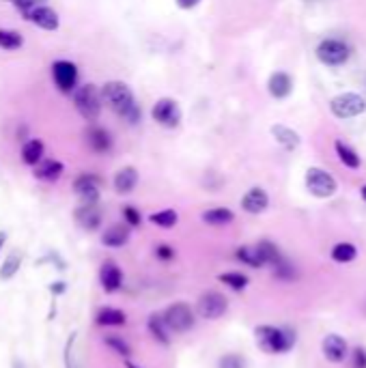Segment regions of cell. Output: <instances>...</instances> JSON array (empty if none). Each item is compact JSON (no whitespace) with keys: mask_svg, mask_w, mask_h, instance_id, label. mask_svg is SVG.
Listing matches in <instances>:
<instances>
[{"mask_svg":"<svg viewBox=\"0 0 366 368\" xmlns=\"http://www.w3.org/2000/svg\"><path fill=\"white\" fill-rule=\"evenodd\" d=\"M100 93H102V102L113 110L117 117L125 119L130 125H136L142 119V110L136 104L134 91L125 82H121V80H110Z\"/></svg>","mask_w":366,"mask_h":368,"instance_id":"6da1fadb","label":"cell"},{"mask_svg":"<svg viewBox=\"0 0 366 368\" xmlns=\"http://www.w3.org/2000/svg\"><path fill=\"white\" fill-rule=\"evenodd\" d=\"M257 345L265 354H286L295 345V332L291 327H274V325H259L254 330Z\"/></svg>","mask_w":366,"mask_h":368,"instance_id":"7a4b0ae2","label":"cell"},{"mask_svg":"<svg viewBox=\"0 0 366 368\" xmlns=\"http://www.w3.org/2000/svg\"><path fill=\"white\" fill-rule=\"evenodd\" d=\"M71 95H73V106L78 110V115H80L84 121L93 123V121L100 119L104 102H102V93H100L98 87L95 84L76 87V91Z\"/></svg>","mask_w":366,"mask_h":368,"instance_id":"3957f363","label":"cell"},{"mask_svg":"<svg viewBox=\"0 0 366 368\" xmlns=\"http://www.w3.org/2000/svg\"><path fill=\"white\" fill-rule=\"evenodd\" d=\"M162 319L170 334H185L196 325V310L185 301H174L162 312Z\"/></svg>","mask_w":366,"mask_h":368,"instance_id":"277c9868","label":"cell"},{"mask_svg":"<svg viewBox=\"0 0 366 368\" xmlns=\"http://www.w3.org/2000/svg\"><path fill=\"white\" fill-rule=\"evenodd\" d=\"M151 119L166 127V130H174V127L181 125V119H183V112H181V106L177 104V100L172 97H160L153 106H151Z\"/></svg>","mask_w":366,"mask_h":368,"instance_id":"5b68a950","label":"cell"},{"mask_svg":"<svg viewBox=\"0 0 366 368\" xmlns=\"http://www.w3.org/2000/svg\"><path fill=\"white\" fill-rule=\"evenodd\" d=\"M352 56V47L343 39H323L317 45V58L328 67H341Z\"/></svg>","mask_w":366,"mask_h":368,"instance_id":"8992f818","label":"cell"},{"mask_svg":"<svg viewBox=\"0 0 366 368\" xmlns=\"http://www.w3.org/2000/svg\"><path fill=\"white\" fill-rule=\"evenodd\" d=\"M330 110L336 119H354L366 110V100L358 93H343L330 102Z\"/></svg>","mask_w":366,"mask_h":368,"instance_id":"52a82bcc","label":"cell"},{"mask_svg":"<svg viewBox=\"0 0 366 368\" xmlns=\"http://www.w3.org/2000/svg\"><path fill=\"white\" fill-rule=\"evenodd\" d=\"M229 310V299L220 291H207L196 301V314L207 321H218L220 317H225Z\"/></svg>","mask_w":366,"mask_h":368,"instance_id":"ba28073f","label":"cell"},{"mask_svg":"<svg viewBox=\"0 0 366 368\" xmlns=\"http://www.w3.org/2000/svg\"><path fill=\"white\" fill-rule=\"evenodd\" d=\"M78 78H80V71H78L76 62H71V60L60 58L52 65V80L60 93L71 95L78 87Z\"/></svg>","mask_w":366,"mask_h":368,"instance_id":"9c48e42d","label":"cell"},{"mask_svg":"<svg viewBox=\"0 0 366 368\" xmlns=\"http://www.w3.org/2000/svg\"><path fill=\"white\" fill-rule=\"evenodd\" d=\"M306 187L317 198H330L334 196V192H336V181H334V177L325 170L310 168L306 172Z\"/></svg>","mask_w":366,"mask_h":368,"instance_id":"30bf717a","label":"cell"},{"mask_svg":"<svg viewBox=\"0 0 366 368\" xmlns=\"http://www.w3.org/2000/svg\"><path fill=\"white\" fill-rule=\"evenodd\" d=\"M84 142L95 155H106V153L113 151V147H115L113 134H110L106 127H100V125H91L89 127V130L84 132Z\"/></svg>","mask_w":366,"mask_h":368,"instance_id":"8fae6325","label":"cell"},{"mask_svg":"<svg viewBox=\"0 0 366 368\" xmlns=\"http://www.w3.org/2000/svg\"><path fill=\"white\" fill-rule=\"evenodd\" d=\"M100 185H102V179L98 174L84 172L80 177H76L73 192L82 203H100Z\"/></svg>","mask_w":366,"mask_h":368,"instance_id":"7c38bea8","label":"cell"},{"mask_svg":"<svg viewBox=\"0 0 366 368\" xmlns=\"http://www.w3.org/2000/svg\"><path fill=\"white\" fill-rule=\"evenodd\" d=\"M76 224L87 233H95L102 227V209L98 207V203H82L78 209L73 211Z\"/></svg>","mask_w":366,"mask_h":368,"instance_id":"4fadbf2b","label":"cell"},{"mask_svg":"<svg viewBox=\"0 0 366 368\" xmlns=\"http://www.w3.org/2000/svg\"><path fill=\"white\" fill-rule=\"evenodd\" d=\"M24 18L28 22H33L35 26H39L41 30H56L60 26V18H58V13L52 9V7H47V5H39L35 9H30Z\"/></svg>","mask_w":366,"mask_h":368,"instance_id":"5bb4252c","label":"cell"},{"mask_svg":"<svg viewBox=\"0 0 366 368\" xmlns=\"http://www.w3.org/2000/svg\"><path fill=\"white\" fill-rule=\"evenodd\" d=\"M267 207H269V196L263 187H250L242 198V209L252 216L263 214Z\"/></svg>","mask_w":366,"mask_h":368,"instance_id":"9a60e30c","label":"cell"},{"mask_svg":"<svg viewBox=\"0 0 366 368\" xmlns=\"http://www.w3.org/2000/svg\"><path fill=\"white\" fill-rule=\"evenodd\" d=\"M62 172H65V166L58 159H41L37 166H33V177L43 183H56Z\"/></svg>","mask_w":366,"mask_h":368,"instance_id":"2e32d148","label":"cell"},{"mask_svg":"<svg viewBox=\"0 0 366 368\" xmlns=\"http://www.w3.org/2000/svg\"><path fill=\"white\" fill-rule=\"evenodd\" d=\"M132 237V229L127 224H110V227L102 233V244L106 248H123Z\"/></svg>","mask_w":366,"mask_h":368,"instance_id":"e0dca14e","label":"cell"},{"mask_svg":"<svg viewBox=\"0 0 366 368\" xmlns=\"http://www.w3.org/2000/svg\"><path fill=\"white\" fill-rule=\"evenodd\" d=\"M100 282H102V289L106 293H115V291L121 289V284H123V271L119 269L117 263L106 261L100 269Z\"/></svg>","mask_w":366,"mask_h":368,"instance_id":"ac0fdd59","label":"cell"},{"mask_svg":"<svg viewBox=\"0 0 366 368\" xmlns=\"http://www.w3.org/2000/svg\"><path fill=\"white\" fill-rule=\"evenodd\" d=\"M267 91L274 100H286L293 91V80L284 71H274L267 80Z\"/></svg>","mask_w":366,"mask_h":368,"instance_id":"d6986e66","label":"cell"},{"mask_svg":"<svg viewBox=\"0 0 366 368\" xmlns=\"http://www.w3.org/2000/svg\"><path fill=\"white\" fill-rule=\"evenodd\" d=\"M115 192L117 194H132L138 185V170L134 166H123L115 174Z\"/></svg>","mask_w":366,"mask_h":368,"instance_id":"ffe728a7","label":"cell"},{"mask_svg":"<svg viewBox=\"0 0 366 368\" xmlns=\"http://www.w3.org/2000/svg\"><path fill=\"white\" fill-rule=\"evenodd\" d=\"M349 354V347L345 338H341L339 334H330L323 338V356L330 362H343Z\"/></svg>","mask_w":366,"mask_h":368,"instance_id":"44dd1931","label":"cell"},{"mask_svg":"<svg viewBox=\"0 0 366 368\" xmlns=\"http://www.w3.org/2000/svg\"><path fill=\"white\" fill-rule=\"evenodd\" d=\"M272 136L276 138V142L280 147H284L286 151H293L299 147V134L295 130H291V127H286V125H274L272 127Z\"/></svg>","mask_w":366,"mask_h":368,"instance_id":"7402d4cb","label":"cell"},{"mask_svg":"<svg viewBox=\"0 0 366 368\" xmlns=\"http://www.w3.org/2000/svg\"><path fill=\"white\" fill-rule=\"evenodd\" d=\"M95 323L104 325V327H119L127 323V314L119 308H102L98 314H95Z\"/></svg>","mask_w":366,"mask_h":368,"instance_id":"603a6c76","label":"cell"},{"mask_svg":"<svg viewBox=\"0 0 366 368\" xmlns=\"http://www.w3.org/2000/svg\"><path fill=\"white\" fill-rule=\"evenodd\" d=\"M201 220L205 224H209V227H227V224H231L235 220V214L231 209H227V207H214V209L203 211Z\"/></svg>","mask_w":366,"mask_h":368,"instance_id":"cb8c5ba5","label":"cell"},{"mask_svg":"<svg viewBox=\"0 0 366 368\" xmlns=\"http://www.w3.org/2000/svg\"><path fill=\"white\" fill-rule=\"evenodd\" d=\"M45 155V147H43V142L33 138V140H28L24 142V147H22V162L26 166H37L41 159Z\"/></svg>","mask_w":366,"mask_h":368,"instance_id":"d4e9b609","label":"cell"},{"mask_svg":"<svg viewBox=\"0 0 366 368\" xmlns=\"http://www.w3.org/2000/svg\"><path fill=\"white\" fill-rule=\"evenodd\" d=\"M147 330H149V334L153 336L157 343H162L164 347L170 345V330L166 327L162 314H151L149 321H147Z\"/></svg>","mask_w":366,"mask_h":368,"instance_id":"484cf974","label":"cell"},{"mask_svg":"<svg viewBox=\"0 0 366 368\" xmlns=\"http://www.w3.org/2000/svg\"><path fill=\"white\" fill-rule=\"evenodd\" d=\"M235 259L252 267V269H259V267H265L263 261H261V254L257 250V246H242V248H237L235 250Z\"/></svg>","mask_w":366,"mask_h":368,"instance_id":"4316f807","label":"cell"},{"mask_svg":"<svg viewBox=\"0 0 366 368\" xmlns=\"http://www.w3.org/2000/svg\"><path fill=\"white\" fill-rule=\"evenodd\" d=\"M257 250H259V254H261L263 265H269V267H274L276 263H280V261L284 259L282 252L278 250V246L272 244V242H267V239H263V242L257 244Z\"/></svg>","mask_w":366,"mask_h":368,"instance_id":"83f0119b","label":"cell"},{"mask_svg":"<svg viewBox=\"0 0 366 368\" xmlns=\"http://www.w3.org/2000/svg\"><path fill=\"white\" fill-rule=\"evenodd\" d=\"M24 45V37L18 33V30H11V28H0V50H20Z\"/></svg>","mask_w":366,"mask_h":368,"instance_id":"f1b7e54d","label":"cell"},{"mask_svg":"<svg viewBox=\"0 0 366 368\" xmlns=\"http://www.w3.org/2000/svg\"><path fill=\"white\" fill-rule=\"evenodd\" d=\"M22 267V254L20 252H11L9 257L3 261V267H0V280H11L18 276V271Z\"/></svg>","mask_w":366,"mask_h":368,"instance_id":"f546056e","label":"cell"},{"mask_svg":"<svg viewBox=\"0 0 366 368\" xmlns=\"http://www.w3.org/2000/svg\"><path fill=\"white\" fill-rule=\"evenodd\" d=\"M334 149H336L339 159H341V162H343L347 168H352V170L360 168V157H358V153H356L352 147H347L345 142L336 140V142H334Z\"/></svg>","mask_w":366,"mask_h":368,"instance_id":"4dcf8cb0","label":"cell"},{"mask_svg":"<svg viewBox=\"0 0 366 368\" xmlns=\"http://www.w3.org/2000/svg\"><path fill=\"white\" fill-rule=\"evenodd\" d=\"M149 222L155 224V227H160V229H172V227H177L179 214L174 211V209H162V211L151 214V216H149Z\"/></svg>","mask_w":366,"mask_h":368,"instance_id":"1f68e13d","label":"cell"},{"mask_svg":"<svg viewBox=\"0 0 366 368\" xmlns=\"http://www.w3.org/2000/svg\"><path fill=\"white\" fill-rule=\"evenodd\" d=\"M218 280L222 284H227L229 289H233V291H244L246 286H248V282H250L248 276L240 274V271H227V274H220Z\"/></svg>","mask_w":366,"mask_h":368,"instance_id":"d6a6232c","label":"cell"},{"mask_svg":"<svg viewBox=\"0 0 366 368\" xmlns=\"http://www.w3.org/2000/svg\"><path fill=\"white\" fill-rule=\"evenodd\" d=\"M104 343H106V347H110L115 351V354H119L121 358H130L132 356V347L127 345V341H123L121 336H117V334H108V336H104Z\"/></svg>","mask_w":366,"mask_h":368,"instance_id":"836d02e7","label":"cell"},{"mask_svg":"<svg viewBox=\"0 0 366 368\" xmlns=\"http://www.w3.org/2000/svg\"><path fill=\"white\" fill-rule=\"evenodd\" d=\"M358 257V250L352 244H336L332 248V259L336 263H349Z\"/></svg>","mask_w":366,"mask_h":368,"instance_id":"e575fe53","label":"cell"},{"mask_svg":"<svg viewBox=\"0 0 366 368\" xmlns=\"http://www.w3.org/2000/svg\"><path fill=\"white\" fill-rule=\"evenodd\" d=\"M274 274H276V278L282 280V282H293V280H297L295 267H293L289 261H286V259H282L280 263L274 265Z\"/></svg>","mask_w":366,"mask_h":368,"instance_id":"d590c367","label":"cell"},{"mask_svg":"<svg viewBox=\"0 0 366 368\" xmlns=\"http://www.w3.org/2000/svg\"><path fill=\"white\" fill-rule=\"evenodd\" d=\"M121 214H123V222L127 224L130 229H136V227H140V222H142V216H140V211L136 209L134 205H125L123 209H121Z\"/></svg>","mask_w":366,"mask_h":368,"instance_id":"8d00e7d4","label":"cell"},{"mask_svg":"<svg viewBox=\"0 0 366 368\" xmlns=\"http://www.w3.org/2000/svg\"><path fill=\"white\" fill-rule=\"evenodd\" d=\"M218 368H246V360L240 354H227L218 360Z\"/></svg>","mask_w":366,"mask_h":368,"instance_id":"74e56055","label":"cell"},{"mask_svg":"<svg viewBox=\"0 0 366 368\" xmlns=\"http://www.w3.org/2000/svg\"><path fill=\"white\" fill-rule=\"evenodd\" d=\"M352 368H366V351L358 347L352 354Z\"/></svg>","mask_w":366,"mask_h":368,"instance_id":"f35d334b","label":"cell"},{"mask_svg":"<svg viewBox=\"0 0 366 368\" xmlns=\"http://www.w3.org/2000/svg\"><path fill=\"white\" fill-rule=\"evenodd\" d=\"M155 257L160 261H170V259H174V250L166 244H160L155 248Z\"/></svg>","mask_w":366,"mask_h":368,"instance_id":"ab89813d","label":"cell"},{"mask_svg":"<svg viewBox=\"0 0 366 368\" xmlns=\"http://www.w3.org/2000/svg\"><path fill=\"white\" fill-rule=\"evenodd\" d=\"M73 343H76V334H71V338L67 341V345H65V366L67 368H76L73 364H71V354H73Z\"/></svg>","mask_w":366,"mask_h":368,"instance_id":"60d3db41","label":"cell"},{"mask_svg":"<svg viewBox=\"0 0 366 368\" xmlns=\"http://www.w3.org/2000/svg\"><path fill=\"white\" fill-rule=\"evenodd\" d=\"M174 3H177L179 9L190 11V9H196V7L201 5V0H174Z\"/></svg>","mask_w":366,"mask_h":368,"instance_id":"b9f144b4","label":"cell"},{"mask_svg":"<svg viewBox=\"0 0 366 368\" xmlns=\"http://www.w3.org/2000/svg\"><path fill=\"white\" fill-rule=\"evenodd\" d=\"M50 291H52L54 295H60V293H65V282H54V284L50 286Z\"/></svg>","mask_w":366,"mask_h":368,"instance_id":"7bdbcfd3","label":"cell"},{"mask_svg":"<svg viewBox=\"0 0 366 368\" xmlns=\"http://www.w3.org/2000/svg\"><path fill=\"white\" fill-rule=\"evenodd\" d=\"M5 244H7V233H5V231H0V252H3Z\"/></svg>","mask_w":366,"mask_h":368,"instance_id":"ee69618b","label":"cell"},{"mask_svg":"<svg viewBox=\"0 0 366 368\" xmlns=\"http://www.w3.org/2000/svg\"><path fill=\"white\" fill-rule=\"evenodd\" d=\"M125 368H138L136 364H132V362H125Z\"/></svg>","mask_w":366,"mask_h":368,"instance_id":"f6af8a7d","label":"cell"},{"mask_svg":"<svg viewBox=\"0 0 366 368\" xmlns=\"http://www.w3.org/2000/svg\"><path fill=\"white\" fill-rule=\"evenodd\" d=\"M362 198H364V200H366V185H364V187H362Z\"/></svg>","mask_w":366,"mask_h":368,"instance_id":"bcb514c9","label":"cell"},{"mask_svg":"<svg viewBox=\"0 0 366 368\" xmlns=\"http://www.w3.org/2000/svg\"><path fill=\"white\" fill-rule=\"evenodd\" d=\"M11 3H13V0H11Z\"/></svg>","mask_w":366,"mask_h":368,"instance_id":"7dc6e473","label":"cell"}]
</instances>
